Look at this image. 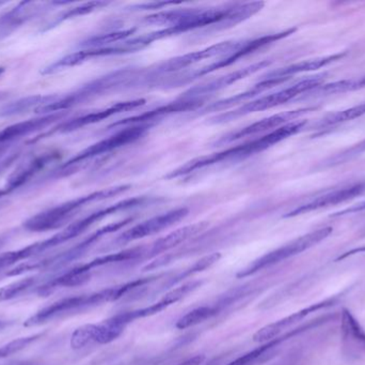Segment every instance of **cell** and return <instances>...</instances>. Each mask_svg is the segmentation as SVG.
Instances as JSON below:
<instances>
[{
    "label": "cell",
    "mask_w": 365,
    "mask_h": 365,
    "mask_svg": "<svg viewBox=\"0 0 365 365\" xmlns=\"http://www.w3.org/2000/svg\"><path fill=\"white\" fill-rule=\"evenodd\" d=\"M343 340L349 346L365 347V331L351 311L343 309L341 315Z\"/></svg>",
    "instance_id": "f1b7e54d"
},
{
    "label": "cell",
    "mask_w": 365,
    "mask_h": 365,
    "mask_svg": "<svg viewBox=\"0 0 365 365\" xmlns=\"http://www.w3.org/2000/svg\"><path fill=\"white\" fill-rule=\"evenodd\" d=\"M58 98H59V96H56V94H48V96L40 94V96H30L19 99V100L0 107V118L21 115V114L27 113V111H31V109L45 106V105L57 100Z\"/></svg>",
    "instance_id": "4316f807"
},
{
    "label": "cell",
    "mask_w": 365,
    "mask_h": 365,
    "mask_svg": "<svg viewBox=\"0 0 365 365\" xmlns=\"http://www.w3.org/2000/svg\"><path fill=\"white\" fill-rule=\"evenodd\" d=\"M203 96H197V98H187L182 96L179 100L175 102L169 103L167 105L156 107L147 113L141 115L134 116V117L125 118L120 121L113 122L108 126V129L117 128L122 126H136V124H148V122L153 121L154 119H160L165 116L173 115V114L182 113V111H195L197 107L203 105Z\"/></svg>",
    "instance_id": "2e32d148"
},
{
    "label": "cell",
    "mask_w": 365,
    "mask_h": 365,
    "mask_svg": "<svg viewBox=\"0 0 365 365\" xmlns=\"http://www.w3.org/2000/svg\"><path fill=\"white\" fill-rule=\"evenodd\" d=\"M240 44H242V42H236V41H225V42L218 43V44L212 45V46L205 47V49H200V51L179 56V57L169 59L168 61L163 62L153 72L158 73V74L175 72V71L182 70V69H186L192 66V64H197V62L206 59V58H212L227 53L230 54L231 51H235Z\"/></svg>",
    "instance_id": "9a60e30c"
},
{
    "label": "cell",
    "mask_w": 365,
    "mask_h": 365,
    "mask_svg": "<svg viewBox=\"0 0 365 365\" xmlns=\"http://www.w3.org/2000/svg\"><path fill=\"white\" fill-rule=\"evenodd\" d=\"M68 115V111H58V113L48 114L42 117L34 118V119L26 120V121L17 122L12 126H6L4 130L0 131V146L6 143L14 141L19 137L28 136L32 133L44 130L47 126L53 124V122L62 119Z\"/></svg>",
    "instance_id": "44dd1931"
},
{
    "label": "cell",
    "mask_w": 365,
    "mask_h": 365,
    "mask_svg": "<svg viewBox=\"0 0 365 365\" xmlns=\"http://www.w3.org/2000/svg\"><path fill=\"white\" fill-rule=\"evenodd\" d=\"M205 355H197L184 360L181 364L177 365H202L205 362Z\"/></svg>",
    "instance_id": "f35d334b"
},
{
    "label": "cell",
    "mask_w": 365,
    "mask_h": 365,
    "mask_svg": "<svg viewBox=\"0 0 365 365\" xmlns=\"http://www.w3.org/2000/svg\"><path fill=\"white\" fill-rule=\"evenodd\" d=\"M1 206H2L1 204H0V208H1Z\"/></svg>",
    "instance_id": "f6af8a7d"
},
{
    "label": "cell",
    "mask_w": 365,
    "mask_h": 365,
    "mask_svg": "<svg viewBox=\"0 0 365 365\" xmlns=\"http://www.w3.org/2000/svg\"><path fill=\"white\" fill-rule=\"evenodd\" d=\"M287 81H289V79H263L259 83L255 84L250 89L246 90V91L242 92V94H236V96H230V98L222 99V100L212 103V104L208 105L202 111H203V114H207L229 109V107L238 104V103L245 102V101L249 100V99L255 98V96L261 94L262 92L272 89L274 86L280 85V84L284 83Z\"/></svg>",
    "instance_id": "d4e9b609"
},
{
    "label": "cell",
    "mask_w": 365,
    "mask_h": 365,
    "mask_svg": "<svg viewBox=\"0 0 365 365\" xmlns=\"http://www.w3.org/2000/svg\"><path fill=\"white\" fill-rule=\"evenodd\" d=\"M108 2L105 1H90L86 2V4H79V6H75V8L68 9V10L63 11V12L58 14L46 27L43 29V31L51 29V28L56 27V26L61 24L62 21H68V19H74V17L81 16V15L88 14V13L93 12L96 9L103 8V6H107Z\"/></svg>",
    "instance_id": "1f68e13d"
},
{
    "label": "cell",
    "mask_w": 365,
    "mask_h": 365,
    "mask_svg": "<svg viewBox=\"0 0 365 365\" xmlns=\"http://www.w3.org/2000/svg\"><path fill=\"white\" fill-rule=\"evenodd\" d=\"M362 195H365V181L356 182V184L344 186V188L326 193V194L313 199L310 203L298 206L295 209L291 210V211L284 214L283 218H295V216L310 214V212L317 211V210L340 205V204L346 203V201L357 199V197L362 196Z\"/></svg>",
    "instance_id": "5bb4252c"
},
{
    "label": "cell",
    "mask_w": 365,
    "mask_h": 365,
    "mask_svg": "<svg viewBox=\"0 0 365 365\" xmlns=\"http://www.w3.org/2000/svg\"><path fill=\"white\" fill-rule=\"evenodd\" d=\"M332 233H334V229L331 226H326L317 229V231H310L306 235L300 236V237L287 242L284 246H280L276 250L270 251L263 256L255 259L244 269L240 270L236 274V278H248V276H253V274H257L262 270L267 269V268L278 265V264L282 263L287 259L297 256V255L310 250L313 246H317L324 240L327 239Z\"/></svg>",
    "instance_id": "5b68a950"
},
{
    "label": "cell",
    "mask_w": 365,
    "mask_h": 365,
    "mask_svg": "<svg viewBox=\"0 0 365 365\" xmlns=\"http://www.w3.org/2000/svg\"><path fill=\"white\" fill-rule=\"evenodd\" d=\"M16 365H27V364H16Z\"/></svg>",
    "instance_id": "7bdbcfd3"
},
{
    "label": "cell",
    "mask_w": 365,
    "mask_h": 365,
    "mask_svg": "<svg viewBox=\"0 0 365 365\" xmlns=\"http://www.w3.org/2000/svg\"><path fill=\"white\" fill-rule=\"evenodd\" d=\"M6 96H8V94H6V92L0 91V102H1V101H4V99L6 98Z\"/></svg>",
    "instance_id": "b9f144b4"
},
{
    "label": "cell",
    "mask_w": 365,
    "mask_h": 365,
    "mask_svg": "<svg viewBox=\"0 0 365 365\" xmlns=\"http://www.w3.org/2000/svg\"><path fill=\"white\" fill-rule=\"evenodd\" d=\"M306 126L307 120H295V121L289 122V124L276 129V130L272 131V132L267 133V134L263 135L259 139L246 141V143L240 144V145L235 146V147L229 148V149L222 150V151L216 152V154H210V156L195 159V160L182 165L180 169L171 171L170 174L166 176V178L167 179H175V178L189 175V174L195 173V171L218 164V163L248 158V156H253L257 152L264 151V150L272 147L276 144L297 134Z\"/></svg>",
    "instance_id": "7a4b0ae2"
},
{
    "label": "cell",
    "mask_w": 365,
    "mask_h": 365,
    "mask_svg": "<svg viewBox=\"0 0 365 365\" xmlns=\"http://www.w3.org/2000/svg\"><path fill=\"white\" fill-rule=\"evenodd\" d=\"M130 188V186H128H128H115V188L98 191V192L91 193V194L86 195V196L66 201L61 205L45 210V211L40 212V214L28 219L24 223V229L29 231H34V233L60 229V227L66 224V222H68L79 209L85 207L88 204L118 196V195L126 192Z\"/></svg>",
    "instance_id": "3957f363"
},
{
    "label": "cell",
    "mask_w": 365,
    "mask_h": 365,
    "mask_svg": "<svg viewBox=\"0 0 365 365\" xmlns=\"http://www.w3.org/2000/svg\"><path fill=\"white\" fill-rule=\"evenodd\" d=\"M365 88V75L353 79H341L332 83L323 84L317 89L308 92V96H327L332 94H342L346 92L356 91V90Z\"/></svg>",
    "instance_id": "83f0119b"
},
{
    "label": "cell",
    "mask_w": 365,
    "mask_h": 365,
    "mask_svg": "<svg viewBox=\"0 0 365 365\" xmlns=\"http://www.w3.org/2000/svg\"><path fill=\"white\" fill-rule=\"evenodd\" d=\"M221 259V253L215 252L212 254L206 255V256L202 257L199 261H195L193 265L190 267L186 268L175 276L169 278L166 282L163 283L160 285V289H156L155 294L163 293V291H167V289H173V287L177 286L182 281L186 279L191 278V276H195V274H200V272L205 271L206 269H210V267L218 263Z\"/></svg>",
    "instance_id": "484cf974"
},
{
    "label": "cell",
    "mask_w": 365,
    "mask_h": 365,
    "mask_svg": "<svg viewBox=\"0 0 365 365\" xmlns=\"http://www.w3.org/2000/svg\"><path fill=\"white\" fill-rule=\"evenodd\" d=\"M38 279L36 276H29V278L21 279L16 282L11 283L6 286L0 287V304L25 295L30 289L36 287Z\"/></svg>",
    "instance_id": "d6a6232c"
},
{
    "label": "cell",
    "mask_w": 365,
    "mask_h": 365,
    "mask_svg": "<svg viewBox=\"0 0 365 365\" xmlns=\"http://www.w3.org/2000/svg\"><path fill=\"white\" fill-rule=\"evenodd\" d=\"M4 4V2H0V4Z\"/></svg>",
    "instance_id": "ee69618b"
},
{
    "label": "cell",
    "mask_w": 365,
    "mask_h": 365,
    "mask_svg": "<svg viewBox=\"0 0 365 365\" xmlns=\"http://www.w3.org/2000/svg\"><path fill=\"white\" fill-rule=\"evenodd\" d=\"M19 154H21L19 151L11 152L6 158L2 159L0 161V174L4 173L10 165L13 164V162H15L19 158Z\"/></svg>",
    "instance_id": "74e56055"
},
{
    "label": "cell",
    "mask_w": 365,
    "mask_h": 365,
    "mask_svg": "<svg viewBox=\"0 0 365 365\" xmlns=\"http://www.w3.org/2000/svg\"><path fill=\"white\" fill-rule=\"evenodd\" d=\"M339 299H340L339 296L328 298V299L323 300V301L317 302V304H313L311 306H307V308L302 309V310L297 311V312L293 313V314L289 315V316L284 317V319H279V321H274V323L266 325L265 327L261 328V329L255 332V336H253V341L255 343L263 344V343L268 342V341L274 340L277 336L284 334L285 330L298 325L300 321H304L309 315L336 306L339 302Z\"/></svg>",
    "instance_id": "7c38bea8"
},
{
    "label": "cell",
    "mask_w": 365,
    "mask_h": 365,
    "mask_svg": "<svg viewBox=\"0 0 365 365\" xmlns=\"http://www.w3.org/2000/svg\"><path fill=\"white\" fill-rule=\"evenodd\" d=\"M364 152L365 139L356 144V145L351 146V147L347 148V149L343 150V151L339 152V154H334V156L326 159L319 164V169H328V167H336L339 165L345 164L349 161L361 156Z\"/></svg>",
    "instance_id": "e575fe53"
},
{
    "label": "cell",
    "mask_w": 365,
    "mask_h": 365,
    "mask_svg": "<svg viewBox=\"0 0 365 365\" xmlns=\"http://www.w3.org/2000/svg\"><path fill=\"white\" fill-rule=\"evenodd\" d=\"M326 75H327L326 73H322V74H317L315 76L302 79L298 83L284 88V89L279 90V91L274 92V94H267V96H262V98L257 99V100L251 101L250 103H247L246 105L240 107V109L220 114V115L212 118L210 122H212V124H225V122L232 121V120L237 119V118L248 115V114L280 106V105L285 104V103L297 98L300 94H307L308 92L312 91V90L317 89L319 86L323 85Z\"/></svg>",
    "instance_id": "277c9868"
},
{
    "label": "cell",
    "mask_w": 365,
    "mask_h": 365,
    "mask_svg": "<svg viewBox=\"0 0 365 365\" xmlns=\"http://www.w3.org/2000/svg\"><path fill=\"white\" fill-rule=\"evenodd\" d=\"M365 115V103L356 105V106L349 107V109H343V111H336L334 114L325 116L322 118L319 122L313 126V128L326 129L330 126H338V124H345L347 121L357 119Z\"/></svg>",
    "instance_id": "4dcf8cb0"
},
{
    "label": "cell",
    "mask_w": 365,
    "mask_h": 365,
    "mask_svg": "<svg viewBox=\"0 0 365 365\" xmlns=\"http://www.w3.org/2000/svg\"><path fill=\"white\" fill-rule=\"evenodd\" d=\"M362 211H365V201H361L358 205L351 206V207L346 208V209L336 212V214H332L331 218H340V216H347V214H358V212Z\"/></svg>",
    "instance_id": "8d00e7d4"
},
{
    "label": "cell",
    "mask_w": 365,
    "mask_h": 365,
    "mask_svg": "<svg viewBox=\"0 0 365 365\" xmlns=\"http://www.w3.org/2000/svg\"><path fill=\"white\" fill-rule=\"evenodd\" d=\"M188 214V208L180 207L170 210L166 214H160V216H154V218L149 219V220L132 227L128 231H124L115 240V244L120 246V244H128V242L135 241V240L155 235V234L177 224L182 219L186 218Z\"/></svg>",
    "instance_id": "4fadbf2b"
},
{
    "label": "cell",
    "mask_w": 365,
    "mask_h": 365,
    "mask_svg": "<svg viewBox=\"0 0 365 365\" xmlns=\"http://www.w3.org/2000/svg\"><path fill=\"white\" fill-rule=\"evenodd\" d=\"M135 71L132 69H122V70L115 71V72L109 73L100 79H94L90 83L86 84L83 87L64 96H59L57 100L45 106L38 107L36 109V114L58 113V111H66L75 105L86 102L90 99L98 96V94H104L109 90L115 89L120 85L128 83L130 79H134Z\"/></svg>",
    "instance_id": "8992f818"
},
{
    "label": "cell",
    "mask_w": 365,
    "mask_h": 365,
    "mask_svg": "<svg viewBox=\"0 0 365 365\" xmlns=\"http://www.w3.org/2000/svg\"><path fill=\"white\" fill-rule=\"evenodd\" d=\"M346 54V51H341V53L334 54V55L323 56V57L315 58V59L304 60V61L297 62V64H291V66L272 71V72L267 73V74L265 75L266 77H264V79H289L293 75L300 74V73L312 72V71L325 68L328 64L342 59Z\"/></svg>",
    "instance_id": "cb8c5ba5"
},
{
    "label": "cell",
    "mask_w": 365,
    "mask_h": 365,
    "mask_svg": "<svg viewBox=\"0 0 365 365\" xmlns=\"http://www.w3.org/2000/svg\"><path fill=\"white\" fill-rule=\"evenodd\" d=\"M164 276H166V274L145 276V278L136 279V280L130 281V282L118 285V286L94 291V293L63 298V299L58 300L51 306H45L42 310L38 311L36 314L32 315L24 323V326L25 327H36V326L44 325L48 321H53L55 319L68 316V315L90 310V309L109 304V302L118 301L130 291L150 284Z\"/></svg>",
    "instance_id": "6da1fadb"
},
{
    "label": "cell",
    "mask_w": 365,
    "mask_h": 365,
    "mask_svg": "<svg viewBox=\"0 0 365 365\" xmlns=\"http://www.w3.org/2000/svg\"><path fill=\"white\" fill-rule=\"evenodd\" d=\"M205 281L204 280H195L191 282L185 283L181 286L173 289V291L167 293L162 299L158 300L151 306H145V308L138 309V310L128 311V312L120 313V314L115 315L107 319V324L113 327L119 328V329L125 330L130 324L134 323L137 319H145V317L154 316V315L160 314L163 311L168 309L169 306L178 304L181 301L189 294L193 293L197 289H201L203 286Z\"/></svg>",
    "instance_id": "ba28073f"
},
{
    "label": "cell",
    "mask_w": 365,
    "mask_h": 365,
    "mask_svg": "<svg viewBox=\"0 0 365 365\" xmlns=\"http://www.w3.org/2000/svg\"><path fill=\"white\" fill-rule=\"evenodd\" d=\"M44 334L45 332H38V334L16 339V340L11 341V342L2 345V346H0V360L6 359V358H9L10 356L14 355V354L24 351L30 345L36 343V341L42 339Z\"/></svg>",
    "instance_id": "d590c367"
},
{
    "label": "cell",
    "mask_w": 365,
    "mask_h": 365,
    "mask_svg": "<svg viewBox=\"0 0 365 365\" xmlns=\"http://www.w3.org/2000/svg\"><path fill=\"white\" fill-rule=\"evenodd\" d=\"M296 31H297V28L292 27L289 28V29L282 30V31L274 32V34H265V36L253 39V40L248 41V42H242L235 51H231L229 55H225V57L220 58L217 61L203 66V68L192 71V72L184 75V76L177 77L175 81H173V85H185V84L190 83V81H195V79H199V77L215 72V71L219 70V69L231 66V64H235L237 60L255 53L257 49L277 42V41L282 40V39L287 38V36H292Z\"/></svg>",
    "instance_id": "52a82bcc"
},
{
    "label": "cell",
    "mask_w": 365,
    "mask_h": 365,
    "mask_svg": "<svg viewBox=\"0 0 365 365\" xmlns=\"http://www.w3.org/2000/svg\"><path fill=\"white\" fill-rule=\"evenodd\" d=\"M10 325H12V323L9 321H1L0 319V331H2V330L6 329V328L10 327Z\"/></svg>",
    "instance_id": "60d3db41"
},
{
    "label": "cell",
    "mask_w": 365,
    "mask_h": 365,
    "mask_svg": "<svg viewBox=\"0 0 365 365\" xmlns=\"http://www.w3.org/2000/svg\"><path fill=\"white\" fill-rule=\"evenodd\" d=\"M208 226L206 222L195 223V224L188 225V226L182 227V229H177L173 231L169 235L160 238L158 241L152 244L151 248L145 253V259H151V257L158 256L162 253L167 252V251L175 249V246H180L182 242L186 240L190 239L193 236L203 231L206 227Z\"/></svg>",
    "instance_id": "603a6c76"
},
{
    "label": "cell",
    "mask_w": 365,
    "mask_h": 365,
    "mask_svg": "<svg viewBox=\"0 0 365 365\" xmlns=\"http://www.w3.org/2000/svg\"><path fill=\"white\" fill-rule=\"evenodd\" d=\"M145 103V100H143V99L126 101V102H119L117 103V104L111 105L110 107H107V109H101V111H94V113L87 114V115H83L81 116V117L70 120V121L64 122V124L57 126L55 130L51 131V133L72 132V131L78 130V129L83 128V126L98 124V122L107 119V118L111 117V116L122 113V111H130V109L143 106Z\"/></svg>",
    "instance_id": "d6986e66"
},
{
    "label": "cell",
    "mask_w": 365,
    "mask_h": 365,
    "mask_svg": "<svg viewBox=\"0 0 365 365\" xmlns=\"http://www.w3.org/2000/svg\"><path fill=\"white\" fill-rule=\"evenodd\" d=\"M317 107L315 106L302 107V109L276 114V115L262 119L261 121H257L250 124V126H245V128L235 131V132L227 133V135L215 141L214 145L217 147V146H222L225 144L232 143V141H238V139H244V137L255 136V135L259 134V133L276 130V129L281 128V126H285L289 122L295 121L297 118L311 113V111H317Z\"/></svg>",
    "instance_id": "8fae6325"
},
{
    "label": "cell",
    "mask_w": 365,
    "mask_h": 365,
    "mask_svg": "<svg viewBox=\"0 0 365 365\" xmlns=\"http://www.w3.org/2000/svg\"><path fill=\"white\" fill-rule=\"evenodd\" d=\"M334 319V315H325V316L319 317V319H313V321H308L304 325L299 326V327L294 328L293 330H289L287 334H281L277 336L274 340L268 341V342L263 343V344L257 346V349L248 351V353L242 355V357L233 360L227 365H257L267 361L274 353L277 349L283 344L287 342L291 339L296 338L304 332L310 331V330L315 329V328L321 327L325 324L329 323Z\"/></svg>",
    "instance_id": "9c48e42d"
},
{
    "label": "cell",
    "mask_w": 365,
    "mask_h": 365,
    "mask_svg": "<svg viewBox=\"0 0 365 365\" xmlns=\"http://www.w3.org/2000/svg\"><path fill=\"white\" fill-rule=\"evenodd\" d=\"M149 129L150 124H136V126H130V128L124 129V130L118 132L117 134L113 135L108 139H103V141H98V143L90 146L87 149L79 152L74 158L68 161L61 169H68V167L79 164L83 161L90 160V159L96 158V156H101V154L113 151V150L118 149L122 146L134 143V141L141 139Z\"/></svg>",
    "instance_id": "30bf717a"
},
{
    "label": "cell",
    "mask_w": 365,
    "mask_h": 365,
    "mask_svg": "<svg viewBox=\"0 0 365 365\" xmlns=\"http://www.w3.org/2000/svg\"><path fill=\"white\" fill-rule=\"evenodd\" d=\"M221 312H222V310L216 302L210 304V306H199V308L193 309L190 312L182 316L175 324V327L179 330L189 329V328L195 327V326L200 325L204 321H210Z\"/></svg>",
    "instance_id": "f546056e"
},
{
    "label": "cell",
    "mask_w": 365,
    "mask_h": 365,
    "mask_svg": "<svg viewBox=\"0 0 365 365\" xmlns=\"http://www.w3.org/2000/svg\"><path fill=\"white\" fill-rule=\"evenodd\" d=\"M272 59L262 60V61L255 62V64H250L246 68L240 69L235 72L229 73L225 76L219 77V79H212L206 84L195 86V87L189 89L184 96L187 98H197V96H204L206 94H212V92L219 91V90L225 89L229 87L232 84L240 81V79H246L249 75H252L253 73L262 70V69L267 68L272 64Z\"/></svg>",
    "instance_id": "ac0fdd59"
},
{
    "label": "cell",
    "mask_w": 365,
    "mask_h": 365,
    "mask_svg": "<svg viewBox=\"0 0 365 365\" xmlns=\"http://www.w3.org/2000/svg\"><path fill=\"white\" fill-rule=\"evenodd\" d=\"M136 29L120 30V31L110 32V34H100V36H93L88 38L87 40L83 41L79 46L83 49H98V47H104L110 43L119 42L124 40L128 36L135 34Z\"/></svg>",
    "instance_id": "836d02e7"
},
{
    "label": "cell",
    "mask_w": 365,
    "mask_h": 365,
    "mask_svg": "<svg viewBox=\"0 0 365 365\" xmlns=\"http://www.w3.org/2000/svg\"><path fill=\"white\" fill-rule=\"evenodd\" d=\"M59 158V154L56 152L45 154L38 156L34 160L29 161L26 164L21 165L14 173L9 178L4 188L0 189V199L12 193L13 191L23 186L26 182L29 181L36 173L42 171L47 164Z\"/></svg>",
    "instance_id": "7402d4cb"
},
{
    "label": "cell",
    "mask_w": 365,
    "mask_h": 365,
    "mask_svg": "<svg viewBox=\"0 0 365 365\" xmlns=\"http://www.w3.org/2000/svg\"><path fill=\"white\" fill-rule=\"evenodd\" d=\"M46 11V4L21 1L0 17V41L16 31L24 24Z\"/></svg>",
    "instance_id": "ffe728a7"
},
{
    "label": "cell",
    "mask_w": 365,
    "mask_h": 365,
    "mask_svg": "<svg viewBox=\"0 0 365 365\" xmlns=\"http://www.w3.org/2000/svg\"><path fill=\"white\" fill-rule=\"evenodd\" d=\"M359 253H365V246H360V248H355L353 250L347 251V252L343 253L342 255L336 259V261H344V259H349V257L354 256V255L359 254Z\"/></svg>",
    "instance_id": "ab89813d"
},
{
    "label": "cell",
    "mask_w": 365,
    "mask_h": 365,
    "mask_svg": "<svg viewBox=\"0 0 365 365\" xmlns=\"http://www.w3.org/2000/svg\"><path fill=\"white\" fill-rule=\"evenodd\" d=\"M124 330L111 327L106 321L98 325H85L73 332L71 347L81 349L90 344L105 345L117 340Z\"/></svg>",
    "instance_id": "e0dca14e"
}]
</instances>
